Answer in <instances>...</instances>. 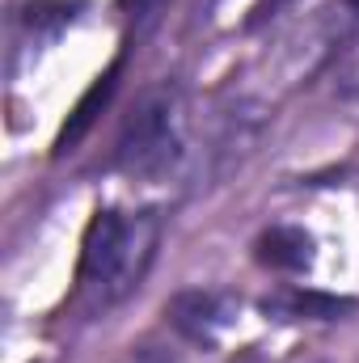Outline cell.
Returning <instances> with one entry per match:
<instances>
[{"mask_svg": "<svg viewBox=\"0 0 359 363\" xmlns=\"http://www.w3.org/2000/svg\"><path fill=\"white\" fill-rule=\"evenodd\" d=\"M283 4H292V0H263V4H258V17H254V21H267L270 13H275V9H283Z\"/></svg>", "mask_w": 359, "mask_h": 363, "instance_id": "ba28073f", "label": "cell"}, {"mask_svg": "<svg viewBox=\"0 0 359 363\" xmlns=\"http://www.w3.org/2000/svg\"><path fill=\"white\" fill-rule=\"evenodd\" d=\"M170 325L182 338L199 342V347H216L220 334L237 321V296L228 291H211V287H194V291H178L165 304Z\"/></svg>", "mask_w": 359, "mask_h": 363, "instance_id": "3957f363", "label": "cell"}, {"mask_svg": "<svg viewBox=\"0 0 359 363\" xmlns=\"http://www.w3.org/2000/svg\"><path fill=\"white\" fill-rule=\"evenodd\" d=\"M254 258L270 271H309L313 267V237L300 224H270L254 241Z\"/></svg>", "mask_w": 359, "mask_h": 363, "instance_id": "277c9868", "label": "cell"}, {"mask_svg": "<svg viewBox=\"0 0 359 363\" xmlns=\"http://www.w3.org/2000/svg\"><path fill=\"white\" fill-rule=\"evenodd\" d=\"M351 304L338 296H321V291H304V287H283L263 300V313L275 321H334L338 313H347Z\"/></svg>", "mask_w": 359, "mask_h": 363, "instance_id": "5b68a950", "label": "cell"}, {"mask_svg": "<svg viewBox=\"0 0 359 363\" xmlns=\"http://www.w3.org/2000/svg\"><path fill=\"white\" fill-rule=\"evenodd\" d=\"M123 363H165V355L153 351V347H131V355H127Z\"/></svg>", "mask_w": 359, "mask_h": 363, "instance_id": "52a82bcc", "label": "cell"}, {"mask_svg": "<svg viewBox=\"0 0 359 363\" xmlns=\"http://www.w3.org/2000/svg\"><path fill=\"white\" fill-rule=\"evenodd\" d=\"M161 250V216L157 211H97L85 228L81 241V300L97 308H114L118 300H127L144 274L153 271Z\"/></svg>", "mask_w": 359, "mask_h": 363, "instance_id": "6da1fadb", "label": "cell"}, {"mask_svg": "<svg viewBox=\"0 0 359 363\" xmlns=\"http://www.w3.org/2000/svg\"><path fill=\"white\" fill-rule=\"evenodd\" d=\"M334 89H338L343 101H355V106H359V60L343 72V77H338V85H334Z\"/></svg>", "mask_w": 359, "mask_h": 363, "instance_id": "8992f818", "label": "cell"}, {"mask_svg": "<svg viewBox=\"0 0 359 363\" xmlns=\"http://www.w3.org/2000/svg\"><path fill=\"white\" fill-rule=\"evenodd\" d=\"M186 148V93L174 81H161L140 93L123 131L114 140V165L136 182L165 178Z\"/></svg>", "mask_w": 359, "mask_h": 363, "instance_id": "7a4b0ae2", "label": "cell"}]
</instances>
